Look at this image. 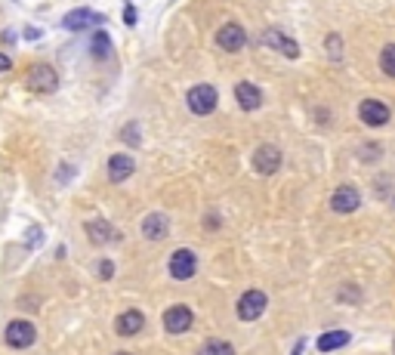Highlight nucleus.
Returning a JSON list of instances; mask_svg holds the SVG:
<instances>
[{"mask_svg":"<svg viewBox=\"0 0 395 355\" xmlns=\"http://www.w3.org/2000/svg\"><path fill=\"white\" fill-rule=\"evenodd\" d=\"M186 99L195 115H210L216 108V103H220V93H216V87H210V83H198V87L189 90Z\"/></svg>","mask_w":395,"mask_h":355,"instance_id":"f257e3e1","label":"nucleus"},{"mask_svg":"<svg viewBox=\"0 0 395 355\" xmlns=\"http://www.w3.org/2000/svg\"><path fill=\"white\" fill-rule=\"evenodd\" d=\"M247 44V31L241 28L238 22H225L220 31H216V47L225 50V53H241Z\"/></svg>","mask_w":395,"mask_h":355,"instance_id":"f03ea898","label":"nucleus"},{"mask_svg":"<svg viewBox=\"0 0 395 355\" xmlns=\"http://www.w3.org/2000/svg\"><path fill=\"white\" fill-rule=\"evenodd\" d=\"M4 337H6V343H10L13 349H28V346L37 340V331H35V325H31V321L19 318V321H10V325H6Z\"/></svg>","mask_w":395,"mask_h":355,"instance_id":"7ed1b4c3","label":"nucleus"},{"mask_svg":"<svg viewBox=\"0 0 395 355\" xmlns=\"http://www.w3.org/2000/svg\"><path fill=\"white\" fill-rule=\"evenodd\" d=\"M31 93H56L59 87V74L56 69H49V65H35V69L28 71V78H25Z\"/></svg>","mask_w":395,"mask_h":355,"instance_id":"20e7f679","label":"nucleus"},{"mask_svg":"<svg viewBox=\"0 0 395 355\" xmlns=\"http://www.w3.org/2000/svg\"><path fill=\"white\" fill-rule=\"evenodd\" d=\"M167 266H170V275L176 278V281H189V278L198 272V257L191 250L179 248V250H173V257H170Z\"/></svg>","mask_w":395,"mask_h":355,"instance_id":"39448f33","label":"nucleus"},{"mask_svg":"<svg viewBox=\"0 0 395 355\" xmlns=\"http://www.w3.org/2000/svg\"><path fill=\"white\" fill-rule=\"evenodd\" d=\"M102 22H105V16L87 10V6L62 16V28H69V31H83V28H90V25H102Z\"/></svg>","mask_w":395,"mask_h":355,"instance_id":"423d86ee","label":"nucleus"},{"mask_svg":"<svg viewBox=\"0 0 395 355\" xmlns=\"http://www.w3.org/2000/svg\"><path fill=\"white\" fill-rule=\"evenodd\" d=\"M266 293L263 291H247L244 297L238 300V315H241V321H257L259 315L266 312Z\"/></svg>","mask_w":395,"mask_h":355,"instance_id":"0eeeda50","label":"nucleus"},{"mask_svg":"<svg viewBox=\"0 0 395 355\" xmlns=\"http://www.w3.org/2000/svg\"><path fill=\"white\" fill-rule=\"evenodd\" d=\"M263 40L266 47H272L275 53H281V56H288V59H297L300 56V47H297V40L293 37H288V35H281L278 28H269V31H263Z\"/></svg>","mask_w":395,"mask_h":355,"instance_id":"6e6552de","label":"nucleus"},{"mask_svg":"<svg viewBox=\"0 0 395 355\" xmlns=\"http://www.w3.org/2000/svg\"><path fill=\"white\" fill-rule=\"evenodd\" d=\"M254 167H257V173L272 176L281 167V151H278V146H259L254 151Z\"/></svg>","mask_w":395,"mask_h":355,"instance_id":"1a4fd4ad","label":"nucleus"},{"mask_svg":"<svg viewBox=\"0 0 395 355\" xmlns=\"http://www.w3.org/2000/svg\"><path fill=\"white\" fill-rule=\"evenodd\" d=\"M358 117L367 127H383L389 121V105H383L380 99H365V103L358 105Z\"/></svg>","mask_w":395,"mask_h":355,"instance_id":"9d476101","label":"nucleus"},{"mask_svg":"<svg viewBox=\"0 0 395 355\" xmlns=\"http://www.w3.org/2000/svg\"><path fill=\"white\" fill-rule=\"evenodd\" d=\"M191 321H195V315H191L189 306H170L164 312V327L170 334H186L191 327Z\"/></svg>","mask_w":395,"mask_h":355,"instance_id":"9b49d317","label":"nucleus"},{"mask_svg":"<svg viewBox=\"0 0 395 355\" xmlns=\"http://www.w3.org/2000/svg\"><path fill=\"white\" fill-rule=\"evenodd\" d=\"M358 204H361V195H358L355 185H340L331 198L334 214H352V210H358Z\"/></svg>","mask_w":395,"mask_h":355,"instance_id":"f8f14e48","label":"nucleus"},{"mask_svg":"<svg viewBox=\"0 0 395 355\" xmlns=\"http://www.w3.org/2000/svg\"><path fill=\"white\" fill-rule=\"evenodd\" d=\"M235 99H238V105L244 108V112H257V108L263 105V93H259V87L250 81L235 83Z\"/></svg>","mask_w":395,"mask_h":355,"instance_id":"ddd939ff","label":"nucleus"},{"mask_svg":"<svg viewBox=\"0 0 395 355\" xmlns=\"http://www.w3.org/2000/svg\"><path fill=\"white\" fill-rule=\"evenodd\" d=\"M87 235H90V241L93 244H112V241L121 238V232H117L112 223H105V219H90Z\"/></svg>","mask_w":395,"mask_h":355,"instance_id":"4468645a","label":"nucleus"},{"mask_svg":"<svg viewBox=\"0 0 395 355\" xmlns=\"http://www.w3.org/2000/svg\"><path fill=\"white\" fill-rule=\"evenodd\" d=\"M133 170H136V164H133L130 155H112V158H108V180H112V182L130 180Z\"/></svg>","mask_w":395,"mask_h":355,"instance_id":"2eb2a0df","label":"nucleus"},{"mask_svg":"<svg viewBox=\"0 0 395 355\" xmlns=\"http://www.w3.org/2000/svg\"><path fill=\"white\" fill-rule=\"evenodd\" d=\"M142 327H146V315H142L139 309H127L117 315V334L121 337H133V334H139Z\"/></svg>","mask_w":395,"mask_h":355,"instance_id":"dca6fc26","label":"nucleus"},{"mask_svg":"<svg viewBox=\"0 0 395 355\" xmlns=\"http://www.w3.org/2000/svg\"><path fill=\"white\" fill-rule=\"evenodd\" d=\"M142 232H146L148 241H161L167 232H170V219L164 214H148L146 223H142Z\"/></svg>","mask_w":395,"mask_h":355,"instance_id":"f3484780","label":"nucleus"},{"mask_svg":"<svg viewBox=\"0 0 395 355\" xmlns=\"http://www.w3.org/2000/svg\"><path fill=\"white\" fill-rule=\"evenodd\" d=\"M349 340H352L349 331H327V334L318 337V349L331 352V349H340V346H346Z\"/></svg>","mask_w":395,"mask_h":355,"instance_id":"a211bd4d","label":"nucleus"},{"mask_svg":"<svg viewBox=\"0 0 395 355\" xmlns=\"http://www.w3.org/2000/svg\"><path fill=\"white\" fill-rule=\"evenodd\" d=\"M90 56L93 59H108L112 56V37H108L105 31H96V35L90 37Z\"/></svg>","mask_w":395,"mask_h":355,"instance_id":"6ab92c4d","label":"nucleus"},{"mask_svg":"<svg viewBox=\"0 0 395 355\" xmlns=\"http://www.w3.org/2000/svg\"><path fill=\"white\" fill-rule=\"evenodd\" d=\"M198 355H235V349H232V343H225V340H207L198 349Z\"/></svg>","mask_w":395,"mask_h":355,"instance_id":"aec40b11","label":"nucleus"},{"mask_svg":"<svg viewBox=\"0 0 395 355\" xmlns=\"http://www.w3.org/2000/svg\"><path fill=\"white\" fill-rule=\"evenodd\" d=\"M380 69H383V74L395 78V44H386V47H383V53H380Z\"/></svg>","mask_w":395,"mask_h":355,"instance_id":"412c9836","label":"nucleus"},{"mask_svg":"<svg viewBox=\"0 0 395 355\" xmlns=\"http://www.w3.org/2000/svg\"><path fill=\"white\" fill-rule=\"evenodd\" d=\"M121 142L124 146H139V127L136 124H127L121 130Z\"/></svg>","mask_w":395,"mask_h":355,"instance_id":"4be33fe9","label":"nucleus"},{"mask_svg":"<svg viewBox=\"0 0 395 355\" xmlns=\"http://www.w3.org/2000/svg\"><path fill=\"white\" fill-rule=\"evenodd\" d=\"M324 44H327V53H331L334 59H340V56H343V40H340V35H327Z\"/></svg>","mask_w":395,"mask_h":355,"instance_id":"5701e85b","label":"nucleus"},{"mask_svg":"<svg viewBox=\"0 0 395 355\" xmlns=\"http://www.w3.org/2000/svg\"><path fill=\"white\" fill-rule=\"evenodd\" d=\"M40 238H44V229H40V226H31L28 235H25V244H28V248H37Z\"/></svg>","mask_w":395,"mask_h":355,"instance_id":"b1692460","label":"nucleus"},{"mask_svg":"<svg viewBox=\"0 0 395 355\" xmlns=\"http://www.w3.org/2000/svg\"><path fill=\"white\" fill-rule=\"evenodd\" d=\"M136 19H139V13H136V6H124V22H127V25H136Z\"/></svg>","mask_w":395,"mask_h":355,"instance_id":"393cba45","label":"nucleus"},{"mask_svg":"<svg viewBox=\"0 0 395 355\" xmlns=\"http://www.w3.org/2000/svg\"><path fill=\"white\" fill-rule=\"evenodd\" d=\"M99 275H102V278L114 275V263H112V260H102V263H99Z\"/></svg>","mask_w":395,"mask_h":355,"instance_id":"a878e982","label":"nucleus"},{"mask_svg":"<svg viewBox=\"0 0 395 355\" xmlns=\"http://www.w3.org/2000/svg\"><path fill=\"white\" fill-rule=\"evenodd\" d=\"M10 69H13L10 56H6V53H0V74H4V71H10Z\"/></svg>","mask_w":395,"mask_h":355,"instance_id":"bb28decb","label":"nucleus"},{"mask_svg":"<svg viewBox=\"0 0 395 355\" xmlns=\"http://www.w3.org/2000/svg\"><path fill=\"white\" fill-rule=\"evenodd\" d=\"M25 37H28V40H37V37H40V28H25Z\"/></svg>","mask_w":395,"mask_h":355,"instance_id":"cd10ccee","label":"nucleus"},{"mask_svg":"<svg viewBox=\"0 0 395 355\" xmlns=\"http://www.w3.org/2000/svg\"><path fill=\"white\" fill-rule=\"evenodd\" d=\"M0 37H4L6 44H16V31H4V35H0Z\"/></svg>","mask_w":395,"mask_h":355,"instance_id":"c85d7f7f","label":"nucleus"},{"mask_svg":"<svg viewBox=\"0 0 395 355\" xmlns=\"http://www.w3.org/2000/svg\"><path fill=\"white\" fill-rule=\"evenodd\" d=\"M300 352H302V340L297 343V349H293V355H300Z\"/></svg>","mask_w":395,"mask_h":355,"instance_id":"c756f323","label":"nucleus"},{"mask_svg":"<svg viewBox=\"0 0 395 355\" xmlns=\"http://www.w3.org/2000/svg\"><path fill=\"white\" fill-rule=\"evenodd\" d=\"M114 355H130V352H114Z\"/></svg>","mask_w":395,"mask_h":355,"instance_id":"7c9ffc66","label":"nucleus"}]
</instances>
